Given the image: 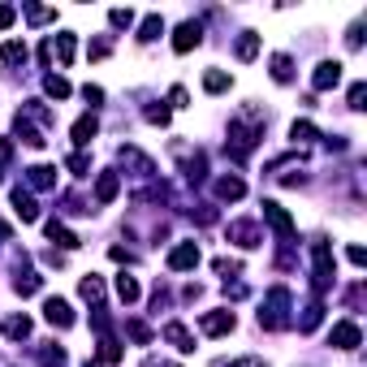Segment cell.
I'll list each match as a JSON object with an SVG mask.
<instances>
[{
  "instance_id": "obj_1",
  "label": "cell",
  "mask_w": 367,
  "mask_h": 367,
  "mask_svg": "<svg viewBox=\"0 0 367 367\" xmlns=\"http://www.w3.org/2000/svg\"><path fill=\"white\" fill-rule=\"evenodd\" d=\"M329 341H333L337 350H359V341H363V333H359V324H354V320H341V324H333Z\"/></svg>"
},
{
  "instance_id": "obj_2",
  "label": "cell",
  "mask_w": 367,
  "mask_h": 367,
  "mask_svg": "<svg viewBox=\"0 0 367 367\" xmlns=\"http://www.w3.org/2000/svg\"><path fill=\"white\" fill-rule=\"evenodd\" d=\"M199 324L208 337H225V333H233V311H208Z\"/></svg>"
},
{
  "instance_id": "obj_3",
  "label": "cell",
  "mask_w": 367,
  "mask_h": 367,
  "mask_svg": "<svg viewBox=\"0 0 367 367\" xmlns=\"http://www.w3.org/2000/svg\"><path fill=\"white\" fill-rule=\"evenodd\" d=\"M264 220H268V225H273L281 238H294V220L281 212V203H273V199H264Z\"/></svg>"
},
{
  "instance_id": "obj_4",
  "label": "cell",
  "mask_w": 367,
  "mask_h": 367,
  "mask_svg": "<svg viewBox=\"0 0 367 367\" xmlns=\"http://www.w3.org/2000/svg\"><path fill=\"white\" fill-rule=\"evenodd\" d=\"M199 264V247L194 242H182V247H173V255H168V268L173 273H186V268H194Z\"/></svg>"
},
{
  "instance_id": "obj_5",
  "label": "cell",
  "mask_w": 367,
  "mask_h": 367,
  "mask_svg": "<svg viewBox=\"0 0 367 367\" xmlns=\"http://www.w3.org/2000/svg\"><path fill=\"white\" fill-rule=\"evenodd\" d=\"M43 315H48V324H57V329H69L73 324V311H69L65 298H48L43 303Z\"/></svg>"
},
{
  "instance_id": "obj_6",
  "label": "cell",
  "mask_w": 367,
  "mask_h": 367,
  "mask_svg": "<svg viewBox=\"0 0 367 367\" xmlns=\"http://www.w3.org/2000/svg\"><path fill=\"white\" fill-rule=\"evenodd\" d=\"M199 39H203V27H199V22H182V27H178V39H173V52H190Z\"/></svg>"
},
{
  "instance_id": "obj_7",
  "label": "cell",
  "mask_w": 367,
  "mask_h": 367,
  "mask_svg": "<svg viewBox=\"0 0 367 367\" xmlns=\"http://www.w3.org/2000/svg\"><path fill=\"white\" fill-rule=\"evenodd\" d=\"M229 238L238 242V247H259V242H264L251 220H233V225H229Z\"/></svg>"
},
{
  "instance_id": "obj_8",
  "label": "cell",
  "mask_w": 367,
  "mask_h": 367,
  "mask_svg": "<svg viewBox=\"0 0 367 367\" xmlns=\"http://www.w3.org/2000/svg\"><path fill=\"white\" fill-rule=\"evenodd\" d=\"M311 82H315V91L337 87V82H341V65H337V61H324L320 69H315V78H311Z\"/></svg>"
},
{
  "instance_id": "obj_9",
  "label": "cell",
  "mask_w": 367,
  "mask_h": 367,
  "mask_svg": "<svg viewBox=\"0 0 367 367\" xmlns=\"http://www.w3.org/2000/svg\"><path fill=\"white\" fill-rule=\"evenodd\" d=\"M121 164H130V168H138L143 178H147V173H156V164L147 160V156L138 152V147H121Z\"/></svg>"
},
{
  "instance_id": "obj_10",
  "label": "cell",
  "mask_w": 367,
  "mask_h": 367,
  "mask_svg": "<svg viewBox=\"0 0 367 367\" xmlns=\"http://www.w3.org/2000/svg\"><path fill=\"white\" fill-rule=\"evenodd\" d=\"M164 337L173 341V346H178L182 354H190V350H194V337L186 333V324H164Z\"/></svg>"
},
{
  "instance_id": "obj_11",
  "label": "cell",
  "mask_w": 367,
  "mask_h": 367,
  "mask_svg": "<svg viewBox=\"0 0 367 367\" xmlns=\"http://www.w3.org/2000/svg\"><path fill=\"white\" fill-rule=\"evenodd\" d=\"M95 130H100V121H95L91 113H87V117H78V126H73V143H78V147H87V143L95 138Z\"/></svg>"
},
{
  "instance_id": "obj_12",
  "label": "cell",
  "mask_w": 367,
  "mask_h": 367,
  "mask_svg": "<svg viewBox=\"0 0 367 367\" xmlns=\"http://www.w3.org/2000/svg\"><path fill=\"white\" fill-rule=\"evenodd\" d=\"M13 208H17V216H22V220H35V216H39V208H35V199H31V194H27V190H22V186L13 190Z\"/></svg>"
},
{
  "instance_id": "obj_13",
  "label": "cell",
  "mask_w": 367,
  "mask_h": 367,
  "mask_svg": "<svg viewBox=\"0 0 367 367\" xmlns=\"http://www.w3.org/2000/svg\"><path fill=\"white\" fill-rule=\"evenodd\" d=\"M117 199V173H104L95 182V203H113Z\"/></svg>"
},
{
  "instance_id": "obj_14",
  "label": "cell",
  "mask_w": 367,
  "mask_h": 367,
  "mask_svg": "<svg viewBox=\"0 0 367 367\" xmlns=\"http://www.w3.org/2000/svg\"><path fill=\"white\" fill-rule=\"evenodd\" d=\"M27 173H31V186L35 190H48V186L57 182V168H48V164H35V168H27Z\"/></svg>"
},
{
  "instance_id": "obj_15",
  "label": "cell",
  "mask_w": 367,
  "mask_h": 367,
  "mask_svg": "<svg viewBox=\"0 0 367 367\" xmlns=\"http://www.w3.org/2000/svg\"><path fill=\"white\" fill-rule=\"evenodd\" d=\"M216 194H220V199H242L247 186H242L238 178H220V182H216Z\"/></svg>"
},
{
  "instance_id": "obj_16",
  "label": "cell",
  "mask_w": 367,
  "mask_h": 367,
  "mask_svg": "<svg viewBox=\"0 0 367 367\" xmlns=\"http://www.w3.org/2000/svg\"><path fill=\"white\" fill-rule=\"evenodd\" d=\"M117 298H121V303H134V298H138V281L121 273V277H117Z\"/></svg>"
},
{
  "instance_id": "obj_17",
  "label": "cell",
  "mask_w": 367,
  "mask_h": 367,
  "mask_svg": "<svg viewBox=\"0 0 367 367\" xmlns=\"http://www.w3.org/2000/svg\"><path fill=\"white\" fill-rule=\"evenodd\" d=\"M78 289H82V298H87V303H100V298H104V281H100V277H82Z\"/></svg>"
},
{
  "instance_id": "obj_18",
  "label": "cell",
  "mask_w": 367,
  "mask_h": 367,
  "mask_svg": "<svg viewBox=\"0 0 367 367\" xmlns=\"http://www.w3.org/2000/svg\"><path fill=\"white\" fill-rule=\"evenodd\" d=\"M31 333V320H27V315H13V320H5V337H27Z\"/></svg>"
},
{
  "instance_id": "obj_19",
  "label": "cell",
  "mask_w": 367,
  "mask_h": 367,
  "mask_svg": "<svg viewBox=\"0 0 367 367\" xmlns=\"http://www.w3.org/2000/svg\"><path fill=\"white\" fill-rule=\"evenodd\" d=\"M0 57H5L9 65H22V61H27V43H5V48H0Z\"/></svg>"
},
{
  "instance_id": "obj_20",
  "label": "cell",
  "mask_w": 367,
  "mask_h": 367,
  "mask_svg": "<svg viewBox=\"0 0 367 367\" xmlns=\"http://www.w3.org/2000/svg\"><path fill=\"white\" fill-rule=\"evenodd\" d=\"M203 87L216 95V91H225L229 87V73H220V69H212V73H203Z\"/></svg>"
},
{
  "instance_id": "obj_21",
  "label": "cell",
  "mask_w": 367,
  "mask_h": 367,
  "mask_svg": "<svg viewBox=\"0 0 367 367\" xmlns=\"http://www.w3.org/2000/svg\"><path fill=\"white\" fill-rule=\"evenodd\" d=\"M48 233H52V242H61V247H78V238H73L65 225H57V220H52V225H48Z\"/></svg>"
},
{
  "instance_id": "obj_22",
  "label": "cell",
  "mask_w": 367,
  "mask_h": 367,
  "mask_svg": "<svg viewBox=\"0 0 367 367\" xmlns=\"http://www.w3.org/2000/svg\"><path fill=\"white\" fill-rule=\"evenodd\" d=\"M255 52H259V39H255V35H242V39H238V57H242V61H251Z\"/></svg>"
},
{
  "instance_id": "obj_23",
  "label": "cell",
  "mask_w": 367,
  "mask_h": 367,
  "mask_svg": "<svg viewBox=\"0 0 367 367\" xmlns=\"http://www.w3.org/2000/svg\"><path fill=\"white\" fill-rule=\"evenodd\" d=\"M156 35H164V22H160V17L152 13V17L143 22V35H138V39H156Z\"/></svg>"
},
{
  "instance_id": "obj_24",
  "label": "cell",
  "mask_w": 367,
  "mask_h": 367,
  "mask_svg": "<svg viewBox=\"0 0 367 367\" xmlns=\"http://www.w3.org/2000/svg\"><path fill=\"white\" fill-rule=\"evenodd\" d=\"M294 138H298V143H311L315 138V126H311V121H294V130H289Z\"/></svg>"
},
{
  "instance_id": "obj_25",
  "label": "cell",
  "mask_w": 367,
  "mask_h": 367,
  "mask_svg": "<svg viewBox=\"0 0 367 367\" xmlns=\"http://www.w3.org/2000/svg\"><path fill=\"white\" fill-rule=\"evenodd\" d=\"M273 78L277 82H289V57H273Z\"/></svg>"
},
{
  "instance_id": "obj_26",
  "label": "cell",
  "mask_w": 367,
  "mask_h": 367,
  "mask_svg": "<svg viewBox=\"0 0 367 367\" xmlns=\"http://www.w3.org/2000/svg\"><path fill=\"white\" fill-rule=\"evenodd\" d=\"M43 87H48V95H57V100H61V95H69V82H65V78H57V73H52V78H48Z\"/></svg>"
},
{
  "instance_id": "obj_27",
  "label": "cell",
  "mask_w": 367,
  "mask_h": 367,
  "mask_svg": "<svg viewBox=\"0 0 367 367\" xmlns=\"http://www.w3.org/2000/svg\"><path fill=\"white\" fill-rule=\"evenodd\" d=\"M13 160V143L9 138H0V173H5V164Z\"/></svg>"
},
{
  "instance_id": "obj_28",
  "label": "cell",
  "mask_w": 367,
  "mask_h": 367,
  "mask_svg": "<svg viewBox=\"0 0 367 367\" xmlns=\"http://www.w3.org/2000/svg\"><path fill=\"white\" fill-rule=\"evenodd\" d=\"M130 22H134L130 9H117V13H113V27H130Z\"/></svg>"
},
{
  "instance_id": "obj_29",
  "label": "cell",
  "mask_w": 367,
  "mask_h": 367,
  "mask_svg": "<svg viewBox=\"0 0 367 367\" xmlns=\"http://www.w3.org/2000/svg\"><path fill=\"white\" fill-rule=\"evenodd\" d=\"M350 108H363V82L350 87Z\"/></svg>"
},
{
  "instance_id": "obj_30",
  "label": "cell",
  "mask_w": 367,
  "mask_h": 367,
  "mask_svg": "<svg viewBox=\"0 0 367 367\" xmlns=\"http://www.w3.org/2000/svg\"><path fill=\"white\" fill-rule=\"evenodd\" d=\"M168 100H173V108H186V91H182V87H173V91H168Z\"/></svg>"
},
{
  "instance_id": "obj_31",
  "label": "cell",
  "mask_w": 367,
  "mask_h": 367,
  "mask_svg": "<svg viewBox=\"0 0 367 367\" xmlns=\"http://www.w3.org/2000/svg\"><path fill=\"white\" fill-rule=\"evenodd\" d=\"M13 17H17V13H13L9 5H0V31H5V27H9V22H13Z\"/></svg>"
},
{
  "instance_id": "obj_32",
  "label": "cell",
  "mask_w": 367,
  "mask_h": 367,
  "mask_svg": "<svg viewBox=\"0 0 367 367\" xmlns=\"http://www.w3.org/2000/svg\"><path fill=\"white\" fill-rule=\"evenodd\" d=\"M229 367H268V363H264V359H233Z\"/></svg>"
},
{
  "instance_id": "obj_33",
  "label": "cell",
  "mask_w": 367,
  "mask_h": 367,
  "mask_svg": "<svg viewBox=\"0 0 367 367\" xmlns=\"http://www.w3.org/2000/svg\"><path fill=\"white\" fill-rule=\"evenodd\" d=\"M143 367H178V363H156V359H152V363H143Z\"/></svg>"
}]
</instances>
